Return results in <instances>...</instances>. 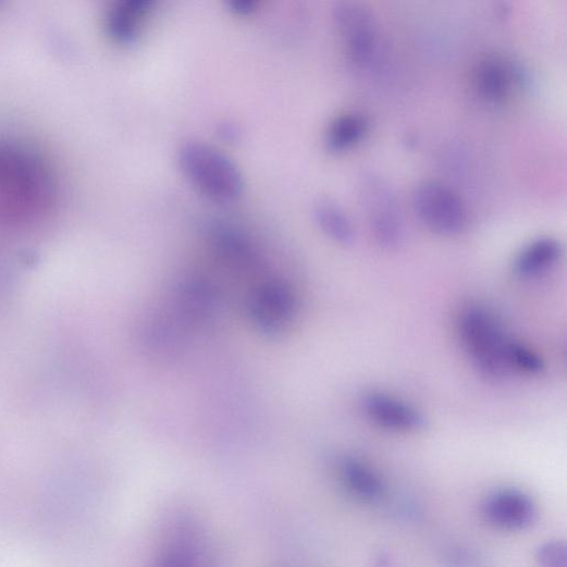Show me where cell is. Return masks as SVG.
<instances>
[{
    "mask_svg": "<svg viewBox=\"0 0 567 567\" xmlns=\"http://www.w3.org/2000/svg\"><path fill=\"white\" fill-rule=\"evenodd\" d=\"M54 196V176L41 155L0 138V223L32 222L51 208Z\"/></svg>",
    "mask_w": 567,
    "mask_h": 567,
    "instance_id": "6da1fadb",
    "label": "cell"
},
{
    "mask_svg": "<svg viewBox=\"0 0 567 567\" xmlns=\"http://www.w3.org/2000/svg\"><path fill=\"white\" fill-rule=\"evenodd\" d=\"M315 220L321 230L334 242L352 245L356 233L352 220L336 202L320 200L313 208Z\"/></svg>",
    "mask_w": 567,
    "mask_h": 567,
    "instance_id": "ac0fdd59",
    "label": "cell"
},
{
    "mask_svg": "<svg viewBox=\"0 0 567 567\" xmlns=\"http://www.w3.org/2000/svg\"><path fill=\"white\" fill-rule=\"evenodd\" d=\"M411 201L418 219L437 235L455 236L467 225L468 213L463 199L444 183L424 181L418 184Z\"/></svg>",
    "mask_w": 567,
    "mask_h": 567,
    "instance_id": "5b68a950",
    "label": "cell"
},
{
    "mask_svg": "<svg viewBox=\"0 0 567 567\" xmlns=\"http://www.w3.org/2000/svg\"><path fill=\"white\" fill-rule=\"evenodd\" d=\"M359 202L374 242L394 249L404 235L400 205L391 183L380 174L366 172L359 180Z\"/></svg>",
    "mask_w": 567,
    "mask_h": 567,
    "instance_id": "277c9868",
    "label": "cell"
},
{
    "mask_svg": "<svg viewBox=\"0 0 567 567\" xmlns=\"http://www.w3.org/2000/svg\"><path fill=\"white\" fill-rule=\"evenodd\" d=\"M508 360L511 371L538 374L544 369L542 357L526 344L515 340L509 344Z\"/></svg>",
    "mask_w": 567,
    "mask_h": 567,
    "instance_id": "d6986e66",
    "label": "cell"
},
{
    "mask_svg": "<svg viewBox=\"0 0 567 567\" xmlns=\"http://www.w3.org/2000/svg\"><path fill=\"white\" fill-rule=\"evenodd\" d=\"M213 245L220 260L231 270L249 273L259 268V258L249 243L238 233L225 227L213 232Z\"/></svg>",
    "mask_w": 567,
    "mask_h": 567,
    "instance_id": "2e32d148",
    "label": "cell"
},
{
    "mask_svg": "<svg viewBox=\"0 0 567 567\" xmlns=\"http://www.w3.org/2000/svg\"><path fill=\"white\" fill-rule=\"evenodd\" d=\"M152 5V0H121L107 17L110 36L122 44L135 41Z\"/></svg>",
    "mask_w": 567,
    "mask_h": 567,
    "instance_id": "9a60e30c",
    "label": "cell"
},
{
    "mask_svg": "<svg viewBox=\"0 0 567 567\" xmlns=\"http://www.w3.org/2000/svg\"><path fill=\"white\" fill-rule=\"evenodd\" d=\"M473 83L480 98L492 106H500L511 97L516 88L527 87L529 76L518 62L491 53L477 62Z\"/></svg>",
    "mask_w": 567,
    "mask_h": 567,
    "instance_id": "ba28073f",
    "label": "cell"
},
{
    "mask_svg": "<svg viewBox=\"0 0 567 567\" xmlns=\"http://www.w3.org/2000/svg\"><path fill=\"white\" fill-rule=\"evenodd\" d=\"M174 305L177 317L182 322L192 325H205L217 312L218 292L206 281H186L177 287Z\"/></svg>",
    "mask_w": 567,
    "mask_h": 567,
    "instance_id": "8fae6325",
    "label": "cell"
},
{
    "mask_svg": "<svg viewBox=\"0 0 567 567\" xmlns=\"http://www.w3.org/2000/svg\"><path fill=\"white\" fill-rule=\"evenodd\" d=\"M230 8L239 15H247L258 8L257 0H232Z\"/></svg>",
    "mask_w": 567,
    "mask_h": 567,
    "instance_id": "44dd1931",
    "label": "cell"
},
{
    "mask_svg": "<svg viewBox=\"0 0 567 567\" xmlns=\"http://www.w3.org/2000/svg\"><path fill=\"white\" fill-rule=\"evenodd\" d=\"M369 131V120L360 112H345L329 125L325 145L329 151L341 153L360 144Z\"/></svg>",
    "mask_w": 567,
    "mask_h": 567,
    "instance_id": "e0dca14e",
    "label": "cell"
},
{
    "mask_svg": "<svg viewBox=\"0 0 567 567\" xmlns=\"http://www.w3.org/2000/svg\"><path fill=\"white\" fill-rule=\"evenodd\" d=\"M457 328L465 352L481 374L498 381L511 372L508 349L513 338L491 309L479 304L465 307Z\"/></svg>",
    "mask_w": 567,
    "mask_h": 567,
    "instance_id": "7a4b0ae2",
    "label": "cell"
},
{
    "mask_svg": "<svg viewBox=\"0 0 567 567\" xmlns=\"http://www.w3.org/2000/svg\"><path fill=\"white\" fill-rule=\"evenodd\" d=\"M297 298L284 281L270 279L258 285L247 299L248 318L263 335L276 337L293 322Z\"/></svg>",
    "mask_w": 567,
    "mask_h": 567,
    "instance_id": "8992f818",
    "label": "cell"
},
{
    "mask_svg": "<svg viewBox=\"0 0 567 567\" xmlns=\"http://www.w3.org/2000/svg\"><path fill=\"white\" fill-rule=\"evenodd\" d=\"M365 416L383 429L410 433L424 428L426 418L407 402L381 391H369L360 399Z\"/></svg>",
    "mask_w": 567,
    "mask_h": 567,
    "instance_id": "9c48e42d",
    "label": "cell"
},
{
    "mask_svg": "<svg viewBox=\"0 0 567 567\" xmlns=\"http://www.w3.org/2000/svg\"><path fill=\"white\" fill-rule=\"evenodd\" d=\"M333 16L350 60L358 67L369 65L378 44L373 12L363 3L346 0L335 4Z\"/></svg>",
    "mask_w": 567,
    "mask_h": 567,
    "instance_id": "52a82bcc",
    "label": "cell"
},
{
    "mask_svg": "<svg viewBox=\"0 0 567 567\" xmlns=\"http://www.w3.org/2000/svg\"><path fill=\"white\" fill-rule=\"evenodd\" d=\"M338 473L346 491L360 502L373 503L384 494L385 488L380 474L359 458H343Z\"/></svg>",
    "mask_w": 567,
    "mask_h": 567,
    "instance_id": "4fadbf2b",
    "label": "cell"
},
{
    "mask_svg": "<svg viewBox=\"0 0 567 567\" xmlns=\"http://www.w3.org/2000/svg\"><path fill=\"white\" fill-rule=\"evenodd\" d=\"M156 567H207L205 546L194 526L182 523L172 531Z\"/></svg>",
    "mask_w": 567,
    "mask_h": 567,
    "instance_id": "7c38bea8",
    "label": "cell"
},
{
    "mask_svg": "<svg viewBox=\"0 0 567 567\" xmlns=\"http://www.w3.org/2000/svg\"><path fill=\"white\" fill-rule=\"evenodd\" d=\"M562 244L554 237L542 236L527 244L517 256L514 270L517 276L531 280L550 271L560 259Z\"/></svg>",
    "mask_w": 567,
    "mask_h": 567,
    "instance_id": "5bb4252c",
    "label": "cell"
},
{
    "mask_svg": "<svg viewBox=\"0 0 567 567\" xmlns=\"http://www.w3.org/2000/svg\"><path fill=\"white\" fill-rule=\"evenodd\" d=\"M482 514L497 529L518 531L534 522L537 508L533 500L523 491L506 488L486 496L482 504Z\"/></svg>",
    "mask_w": 567,
    "mask_h": 567,
    "instance_id": "30bf717a",
    "label": "cell"
},
{
    "mask_svg": "<svg viewBox=\"0 0 567 567\" xmlns=\"http://www.w3.org/2000/svg\"><path fill=\"white\" fill-rule=\"evenodd\" d=\"M184 175L213 201L231 204L243 194L244 180L237 165L214 147L200 141L184 144L178 151Z\"/></svg>",
    "mask_w": 567,
    "mask_h": 567,
    "instance_id": "3957f363",
    "label": "cell"
},
{
    "mask_svg": "<svg viewBox=\"0 0 567 567\" xmlns=\"http://www.w3.org/2000/svg\"><path fill=\"white\" fill-rule=\"evenodd\" d=\"M537 559L542 567H566V548L564 543L552 541L540 546Z\"/></svg>",
    "mask_w": 567,
    "mask_h": 567,
    "instance_id": "ffe728a7",
    "label": "cell"
}]
</instances>
